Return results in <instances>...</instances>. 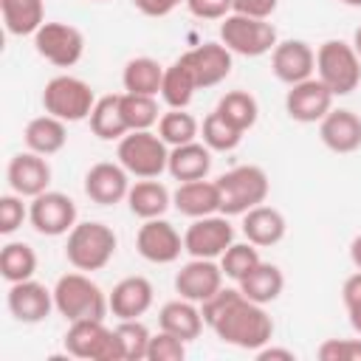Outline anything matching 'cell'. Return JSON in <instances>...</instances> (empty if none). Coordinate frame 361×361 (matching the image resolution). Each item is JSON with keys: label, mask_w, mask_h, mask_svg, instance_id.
Here are the masks:
<instances>
[{"label": "cell", "mask_w": 361, "mask_h": 361, "mask_svg": "<svg viewBox=\"0 0 361 361\" xmlns=\"http://www.w3.org/2000/svg\"><path fill=\"white\" fill-rule=\"evenodd\" d=\"M200 313L223 344L240 350L257 353L274 336V319L265 313V305L245 299L240 288H220L200 305Z\"/></svg>", "instance_id": "cell-1"}, {"label": "cell", "mask_w": 361, "mask_h": 361, "mask_svg": "<svg viewBox=\"0 0 361 361\" xmlns=\"http://www.w3.org/2000/svg\"><path fill=\"white\" fill-rule=\"evenodd\" d=\"M116 231L107 223L99 220H85L76 223L68 231V243H65V257L76 271H102L113 257H116Z\"/></svg>", "instance_id": "cell-2"}, {"label": "cell", "mask_w": 361, "mask_h": 361, "mask_svg": "<svg viewBox=\"0 0 361 361\" xmlns=\"http://www.w3.org/2000/svg\"><path fill=\"white\" fill-rule=\"evenodd\" d=\"M54 307L68 322H82V319H104L110 310V302L104 290L85 271H73L56 279Z\"/></svg>", "instance_id": "cell-3"}, {"label": "cell", "mask_w": 361, "mask_h": 361, "mask_svg": "<svg viewBox=\"0 0 361 361\" xmlns=\"http://www.w3.org/2000/svg\"><path fill=\"white\" fill-rule=\"evenodd\" d=\"M217 189H220V214L234 217V214H245L248 209L265 203L271 183L262 166L243 164V166L223 172L217 178Z\"/></svg>", "instance_id": "cell-4"}, {"label": "cell", "mask_w": 361, "mask_h": 361, "mask_svg": "<svg viewBox=\"0 0 361 361\" xmlns=\"http://www.w3.org/2000/svg\"><path fill=\"white\" fill-rule=\"evenodd\" d=\"M316 76L333 96H347L361 82V56L344 39H327L316 51Z\"/></svg>", "instance_id": "cell-5"}, {"label": "cell", "mask_w": 361, "mask_h": 361, "mask_svg": "<svg viewBox=\"0 0 361 361\" xmlns=\"http://www.w3.org/2000/svg\"><path fill=\"white\" fill-rule=\"evenodd\" d=\"M116 158L135 178H158L169 164V147L152 130H130L118 138Z\"/></svg>", "instance_id": "cell-6"}, {"label": "cell", "mask_w": 361, "mask_h": 361, "mask_svg": "<svg viewBox=\"0 0 361 361\" xmlns=\"http://www.w3.org/2000/svg\"><path fill=\"white\" fill-rule=\"evenodd\" d=\"M65 353L87 361H124L121 341L116 330L104 324V319H82L71 322L65 333Z\"/></svg>", "instance_id": "cell-7"}, {"label": "cell", "mask_w": 361, "mask_h": 361, "mask_svg": "<svg viewBox=\"0 0 361 361\" xmlns=\"http://www.w3.org/2000/svg\"><path fill=\"white\" fill-rule=\"evenodd\" d=\"M93 104H96L93 87L85 79L71 76V73L48 79V85L42 90L45 113H51V116H56L62 121H85V118H90Z\"/></svg>", "instance_id": "cell-8"}, {"label": "cell", "mask_w": 361, "mask_h": 361, "mask_svg": "<svg viewBox=\"0 0 361 361\" xmlns=\"http://www.w3.org/2000/svg\"><path fill=\"white\" fill-rule=\"evenodd\" d=\"M220 42L240 56H262L276 48V28L262 17L228 14L220 23Z\"/></svg>", "instance_id": "cell-9"}, {"label": "cell", "mask_w": 361, "mask_h": 361, "mask_svg": "<svg viewBox=\"0 0 361 361\" xmlns=\"http://www.w3.org/2000/svg\"><path fill=\"white\" fill-rule=\"evenodd\" d=\"M231 243H234V226L220 212L206 214V217H195L189 223V228L183 231V251L189 257H200V259L223 257V251Z\"/></svg>", "instance_id": "cell-10"}, {"label": "cell", "mask_w": 361, "mask_h": 361, "mask_svg": "<svg viewBox=\"0 0 361 361\" xmlns=\"http://www.w3.org/2000/svg\"><path fill=\"white\" fill-rule=\"evenodd\" d=\"M34 48L45 62L56 68H71L85 54V37L68 23H42L34 34Z\"/></svg>", "instance_id": "cell-11"}, {"label": "cell", "mask_w": 361, "mask_h": 361, "mask_svg": "<svg viewBox=\"0 0 361 361\" xmlns=\"http://www.w3.org/2000/svg\"><path fill=\"white\" fill-rule=\"evenodd\" d=\"M28 220L37 234L42 237H62L76 226V203L65 192L45 189L42 195L31 197Z\"/></svg>", "instance_id": "cell-12"}, {"label": "cell", "mask_w": 361, "mask_h": 361, "mask_svg": "<svg viewBox=\"0 0 361 361\" xmlns=\"http://www.w3.org/2000/svg\"><path fill=\"white\" fill-rule=\"evenodd\" d=\"M135 248L138 254L147 259V262H155V265H169L180 257L183 251V237L180 231L164 220V217H152V220H144V226L138 228L135 234Z\"/></svg>", "instance_id": "cell-13"}, {"label": "cell", "mask_w": 361, "mask_h": 361, "mask_svg": "<svg viewBox=\"0 0 361 361\" xmlns=\"http://www.w3.org/2000/svg\"><path fill=\"white\" fill-rule=\"evenodd\" d=\"M285 110L299 124H316L333 110V93L319 76H310L305 82L290 85L285 96Z\"/></svg>", "instance_id": "cell-14"}, {"label": "cell", "mask_w": 361, "mask_h": 361, "mask_svg": "<svg viewBox=\"0 0 361 361\" xmlns=\"http://www.w3.org/2000/svg\"><path fill=\"white\" fill-rule=\"evenodd\" d=\"M6 305H8V313L23 322V324H39L48 319L54 307V290H48L42 282H37L34 276L31 279H23V282H14L8 285V296H6Z\"/></svg>", "instance_id": "cell-15"}, {"label": "cell", "mask_w": 361, "mask_h": 361, "mask_svg": "<svg viewBox=\"0 0 361 361\" xmlns=\"http://www.w3.org/2000/svg\"><path fill=\"white\" fill-rule=\"evenodd\" d=\"M223 268L214 259H200L192 257L186 265H180V271L175 274V290L178 296L203 305L209 296H214L223 288Z\"/></svg>", "instance_id": "cell-16"}, {"label": "cell", "mask_w": 361, "mask_h": 361, "mask_svg": "<svg viewBox=\"0 0 361 361\" xmlns=\"http://www.w3.org/2000/svg\"><path fill=\"white\" fill-rule=\"evenodd\" d=\"M180 62L192 71L197 90L214 87L231 73V51L223 42H203V45L180 54Z\"/></svg>", "instance_id": "cell-17"}, {"label": "cell", "mask_w": 361, "mask_h": 361, "mask_svg": "<svg viewBox=\"0 0 361 361\" xmlns=\"http://www.w3.org/2000/svg\"><path fill=\"white\" fill-rule=\"evenodd\" d=\"M271 71L288 87L296 85V82H305L316 71V51L305 39L276 42V48L271 51Z\"/></svg>", "instance_id": "cell-18"}, {"label": "cell", "mask_w": 361, "mask_h": 361, "mask_svg": "<svg viewBox=\"0 0 361 361\" xmlns=\"http://www.w3.org/2000/svg\"><path fill=\"white\" fill-rule=\"evenodd\" d=\"M6 178H8L11 192H17L23 197H37L51 183V164L45 161V155L25 149V152H17L8 161Z\"/></svg>", "instance_id": "cell-19"}, {"label": "cell", "mask_w": 361, "mask_h": 361, "mask_svg": "<svg viewBox=\"0 0 361 361\" xmlns=\"http://www.w3.org/2000/svg\"><path fill=\"white\" fill-rule=\"evenodd\" d=\"M130 172L121 164L99 161L85 175V195L99 206H113L118 200H127L130 192Z\"/></svg>", "instance_id": "cell-20"}, {"label": "cell", "mask_w": 361, "mask_h": 361, "mask_svg": "<svg viewBox=\"0 0 361 361\" xmlns=\"http://www.w3.org/2000/svg\"><path fill=\"white\" fill-rule=\"evenodd\" d=\"M152 282L147 276H127L113 285L107 302L116 319H138L152 307Z\"/></svg>", "instance_id": "cell-21"}, {"label": "cell", "mask_w": 361, "mask_h": 361, "mask_svg": "<svg viewBox=\"0 0 361 361\" xmlns=\"http://www.w3.org/2000/svg\"><path fill=\"white\" fill-rule=\"evenodd\" d=\"M319 138L338 155L355 152L361 147V118L353 110H330L319 121Z\"/></svg>", "instance_id": "cell-22"}, {"label": "cell", "mask_w": 361, "mask_h": 361, "mask_svg": "<svg viewBox=\"0 0 361 361\" xmlns=\"http://www.w3.org/2000/svg\"><path fill=\"white\" fill-rule=\"evenodd\" d=\"M172 206L186 214V217H206V214H217L220 212V189L217 180H183L175 192H172Z\"/></svg>", "instance_id": "cell-23"}, {"label": "cell", "mask_w": 361, "mask_h": 361, "mask_svg": "<svg viewBox=\"0 0 361 361\" xmlns=\"http://www.w3.org/2000/svg\"><path fill=\"white\" fill-rule=\"evenodd\" d=\"M288 231V223L282 217L279 209L274 206H254L243 214V234L248 243H254L257 248H268V245H276Z\"/></svg>", "instance_id": "cell-24"}, {"label": "cell", "mask_w": 361, "mask_h": 361, "mask_svg": "<svg viewBox=\"0 0 361 361\" xmlns=\"http://www.w3.org/2000/svg\"><path fill=\"white\" fill-rule=\"evenodd\" d=\"M158 324H161V330L183 338V341H195L206 322H203V313H200L197 302H189V299L180 296V299H172L161 307Z\"/></svg>", "instance_id": "cell-25"}, {"label": "cell", "mask_w": 361, "mask_h": 361, "mask_svg": "<svg viewBox=\"0 0 361 361\" xmlns=\"http://www.w3.org/2000/svg\"><path fill=\"white\" fill-rule=\"evenodd\" d=\"M209 169H212V149L203 141H189V144L169 149L166 172L175 180H180V183L183 180H200L209 175Z\"/></svg>", "instance_id": "cell-26"}, {"label": "cell", "mask_w": 361, "mask_h": 361, "mask_svg": "<svg viewBox=\"0 0 361 361\" xmlns=\"http://www.w3.org/2000/svg\"><path fill=\"white\" fill-rule=\"evenodd\" d=\"M68 121L45 113V116H37L25 124V133H23V141L31 152H39V155H56L65 141H68Z\"/></svg>", "instance_id": "cell-27"}, {"label": "cell", "mask_w": 361, "mask_h": 361, "mask_svg": "<svg viewBox=\"0 0 361 361\" xmlns=\"http://www.w3.org/2000/svg\"><path fill=\"white\" fill-rule=\"evenodd\" d=\"M127 206L135 217L141 220H152V217H164V212L172 206V195L169 189L155 180V178H141L138 183L130 186L127 192Z\"/></svg>", "instance_id": "cell-28"}, {"label": "cell", "mask_w": 361, "mask_h": 361, "mask_svg": "<svg viewBox=\"0 0 361 361\" xmlns=\"http://www.w3.org/2000/svg\"><path fill=\"white\" fill-rule=\"evenodd\" d=\"M237 288L243 290L245 299L257 302V305H268L274 299H279L282 288H285V276L279 271V265L274 262H257L240 282Z\"/></svg>", "instance_id": "cell-29"}, {"label": "cell", "mask_w": 361, "mask_h": 361, "mask_svg": "<svg viewBox=\"0 0 361 361\" xmlns=\"http://www.w3.org/2000/svg\"><path fill=\"white\" fill-rule=\"evenodd\" d=\"M90 130L96 138L102 141H118L130 133L127 121H124V113H121V93H110V96H102L96 99L93 104V113H90Z\"/></svg>", "instance_id": "cell-30"}, {"label": "cell", "mask_w": 361, "mask_h": 361, "mask_svg": "<svg viewBox=\"0 0 361 361\" xmlns=\"http://www.w3.org/2000/svg\"><path fill=\"white\" fill-rule=\"evenodd\" d=\"M6 31L14 37H34L45 23V0H0Z\"/></svg>", "instance_id": "cell-31"}, {"label": "cell", "mask_w": 361, "mask_h": 361, "mask_svg": "<svg viewBox=\"0 0 361 361\" xmlns=\"http://www.w3.org/2000/svg\"><path fill=\"white\" fill-rule=\"evenodd\" d=\"M124 93H141V96H158L164 85V65L152 56H135L124 65L121 73Z\"/></svg>", "instance_id": "cell-32"}, {"label": "cell", "mask_w": 361, "mask_h": 361, "mask_svg": "<svg viewBox=\"0 0 361 361\" xmlns=\"http://www.w3.org/2000/svg\"><path fill=\"white\" fill-rule=\"evenodd\" d=\"M197 90V82L192 76V71L180 62V56L164 68V85H161V99L169 104V107H178V110H186L192 96Z\"/></svg>", "instance_id": "cell-33"}, {"label": "cell", "mask_w": 361, "mask_h": 361, "mask_svg": "<svg viewBox=\"0 0 361 361\" xmlns=\"http://www.w3.org/2000/svg\"><path fill=\"white\" fill-rule=\"evenodd\" d=\"M214 110L243 133L251 130L257 124V118H259V104L248 90H228L226 96H220Z\"/></svg>", "instance_id": "cell-34"}, {"label": "cell", "mask_w": 361, "mask_h": 361, "mask_svg": "<svg viewBox=\"0 0 361 361\" xmlns=\"http://www.w3.org/2000/svg\"><path fill=\"white\" fill-rule=\"evenodd\" d=\"M37 271V254L28 243H6L0 251V274L8 285L31 279Z\"/></svg>", "instance_id": "cell-35"}, {"label": "cell", "mask_w": 361, "mask_h": 361, "mask_svg": "<svg viewBox=\"0 0 361 361\" xmlns=\"http://www.w3.org/2000/svg\"><path fill=\"white\" fill-rule=\"evenodd\" d=\"M158 135L166 141V147H180V144L197 141L200 124H197V118L192 113L178 110V107H169L158 118Z\"/></svg>", "instance_id": "cell-36"}, {"label": "cell", "mask_w": 361, "mask_h": 361, "mask_svg": "<svg viewBox=\"0 0 361 361\" xmlns=\"http://www.w3.org/2000/svg\"><path fill=\"white\" fill-rule=\"evenodd\" d=\"M243 130H237L231 121H226L217 110H212L206 118H203V124H200V138H203V144L209 147V149H214V152H231L234 147H240V141H243Z\"/></svg>", "instance_id": "cell-37"}, {"label": "cell", "mask_w": 361, "mask_h": 361, "mask_svg": "<svg viewBox=\"0 0 361 361\" xmlns=\"http://www.w3.org/2000/svg\"><path fill=\"white\" fill-rule=\"evenodd\" d=\"M121 113L130 130H152L158 124V102L155 96H141V93H121Z\"/></svg>", "instance_id": "cell-38"}, {"label": "cell", "mask_w": 361, "mask_h": 361, "mask_svg": "<svg viewBox=\"0 0 361 361\" xmlns=\"http://www.w3.org/2000/svg\"><path fill=\"white\" fill-rule=\"evenodd\" d=\"M116 336H118V341H121L124 361H141V358H147L152 333L147 330V324H144L141 319H118Z\"/></svg>", "instance_id": "cell-39"}, {"label": "cell", "mask_w": 361, "mask_h": 361, "mask_svg": "<svg viewBox=\"0 0 361 361\" xmlns=\"http://www.w3.org/2000/svg\"><path fill=\"white\" fill-rule=\"evenodd\" d=\"M257 262H262L259 259V251H257V245L254 243H231L226 251H223V257H220V268H223V274L228 276V279H234V282H240Z\"/></svg>", "instance_id": "cell-40"}, {"label": "cell", "mask_w": 361, "mask_h": 361, "mask_svg": "<svg viewBox=\"0 0 361 361\" xmlns=\"http://www.w3.org/2000/svg\"><path fill=\"white\" fill-rule=\"evenodd\" d=\"M186 355V341L161 330L158 336L149 338V350H147V361H180Z\"/></svg>", "instance_id": "cell-41"}, {"label": "cell", "mask_w": 361, "mask_h": 361, "mask_svg": "<svg viewBox=\"0 0 361 361\" xmlns=\"http://www.w3.org/2000/svg\"><path fill=\"white\" fill-rule=\"evenodd\" d=\"M316 355L322 361H361V338H327Z\"/></svg>", "instance_id": "cell-42"}, {"label": "cell", "mask_w": 361, "mask_h": 361, "mask_svg": "<svg viewBox=\"0 0 361 361\" xmlns=\"http://www.w3.org/2000/svg\"><path fill=\"white\" fill-rule=\"evenodd\" d=\"M25 217H28V209L23 203V195L11 192L0 197V234H14Z\"/></svg>", "instance_id": "cell-43"}, {"label": "cell", "mask_w": 361, "mask_h": 361, "mask_svg": "<svg viewBox=\"0 0 361 361\" xmlns=\"http://www.w3.org/2000/svg\"><path fill=\"white\" fill-rule=\"evenodd\" d=\"M341 302L347 307V316H350L353 330L361 336V271H355L353 276L344 279V285H341Z\"/></svg>", "instance_id": "cell-44"}, {"label": "cell", "mask_w": 361, "mask_h": 361, "mask_svg": "<svg viewBox=\"0 0 361 361\" xmlns=\"http://www.w3.org/2000/svg\"><path fill=\"white\" fill-rule=\"evenodd\" d=\"M186 8L197 20H223L234 11V0H186Z\"/></svg>", "instance_id": "cell-45"}, {"label": "cell", "mask_w": 361, "mask_h": 361, "mask_svg": "<svg viewBox=\"0 0 361 361\" xmlns=\"http://www.w3.org/2000/svg\"><path fill=\"white\" fill-rule=\"evenodd\" d=\"M279 0H234V14H248V17H262L268 20L276 11Z\"/></svg>", "instance_id": "cell-46"}, {"label": "cell", "mask_w": 361, "mask_h": 361, "mask_svg": "<svg viewBox=\"0 0 361 361\" xmlns=\"http://www.w3.org/2000/svg\"><path fill=\"white\" fill-rule=\"evenodd\" d=\"M180 0H133V6L147 17H166ZM186 3V0H183Z\"/></svg>", "instance_id": "cell-47"}, {"label": "cell", "mask_w": 361, "mask_h": 361, "mask_svg": "<svg viewBox=\"0 0 361 361\" xmlns=\"http://www.w3.org/2000/svg\"><path fill=\"white\" fill-rule=\"evenodd\" d=\"M257 358H259V361H276V358H279V361H293L296 355H293V350H285V347H268V344H265V347L257 350Z\"/></svg>", "instance_id": "cell-48"}, {"label": "cell", "mask_w": 361, "mask_h": 361, "mask_svg": "<svg viewBox=\"0 0 361 361\" xmlns=\"http://www.w3.org/2000/svg\"><path fill=\"white\" fill-rule=\"evenodd\" d=\"M350 259H353V265L361 271V234H355L353 243H350Z\"/></svg>", "instance_id": "cell-49"}, {"label": "cell", "mask_w": 361, "mask_h": 361, "mask_svg": "<svg viewBox=\"0 0 361 361\" xmlns=\"http://www.w3.org/2000/svg\"><path fill=\"white\" fill-rule=\"evenodd\" d=\"M353 48H355V54L361 56V25H358L355 34H353Z\"/></svg>", "instance_id": "cell-50"}, {"label": "cell", "mask_w": 361, "mask_h": 361, "mask_svg": "<svg viewBox=\"0 0 361 361\" xmlns=\"http://www.w3.org/2000/svg\"><path fill=\"white\" fill-rule=\"evenodd\" d=\"M338 3H344V6H355V8L361 6V0H338Z\"/></svg>", "instance_id": "cell-51"}]
</instances>
